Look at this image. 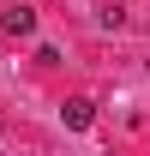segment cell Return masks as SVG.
Instances as JSON below:
<instances>
[{"mask_svg":"<svg viewBox=\"0 0 150 156\" xmlns=\"http://www.w3.org/2000/svg\"><path fill=\"white\" fill-rule=\"evenodd\" d=\"M60 120H66L72 132H84V126L96 120V102H90V96H72V102H60Z\"/></svg>","mask_w":150,"mask_h":156,"instance_id":"6da1fadb","label":"cell"},{"mask_svg":"<svg viewBox=\"0 0 150 156\" xmlns=\"http://www.w3.org/2000/svg\"><path fill=\"white\" fill-rule=\"evenodd\" d=\"M0 30L6 36H36V12L30 6H12V12H0Z\"/></svg>","mask_w":150,"mask_h":156,"instance_id":"7a4b0ae2","label":"cell"},{"mask_svg":"<svg viewBox=\"0 0 150 156\" xmlns=\"http://www.w3.org/2000/svg\"><path fill=\"white\" fill-rule=\"evenodd\" d=\"M96 24H102V30H120V24H126V12H120V6H102V18H96Z\"/></svg>","mask_w":150,"mask_h":156,"instance_id":"3957f363","label":"cell"}]
</instances>
